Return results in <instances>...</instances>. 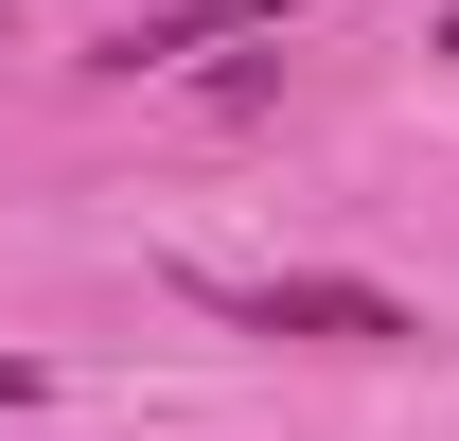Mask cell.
Returning <instances> with one entry per match:
<instances>
[{
  "instance_id": "obj_1",
  "label": "cell",
  "mask_w": 459,
  "mask_h": 441,
  "mask_svg": "<svg viewBox=\"0 0 459 441\" xmlns=\"http://www.w3.org/2000/svg\"><path fill=\"white\" fill-rule=\"evenodd\" d=\"M230 318H247V335H318V353H406V335H424L389 282H336V265H300V282H230Z\"/></svg>"
},
{
  "instance_id": "obj_2",
  "label": "cell",
  "mask_w": 459,
  "mask_h": 441,
  "mask_svg": "<svg viewBox=\"0 0 459 441\" xmlns=\"http://www.w3.org/2000/svg\"><path fill=\"white\" fill-rule=\"evenodd\" d=\"M300 0H160V18H124L107 71H160V54H212V36H283Z\"/></svg>"
}]
</instances>
